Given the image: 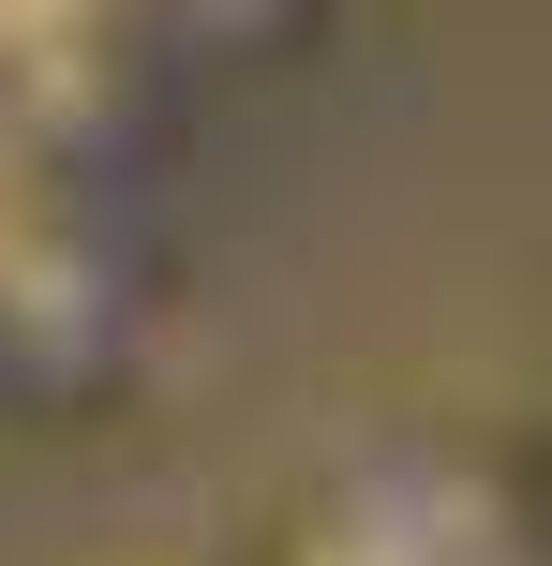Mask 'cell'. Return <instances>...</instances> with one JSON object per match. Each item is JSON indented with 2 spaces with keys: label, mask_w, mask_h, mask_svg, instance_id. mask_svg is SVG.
I'll return each instance as SVG.
<instances>
[{
  "label": "cell",
  "mask_w": 552,
  "mask_h": 566,
  "mask_svg": "<svg viewBox=\"0 0 552 566\" xmlns=\"http://www.w3.org/2000/svg\"><path fill=\"white\" fill-rule=\"evenodd\" d=\"M0 239H15V149H0Z\"/></svg>",
  "instance_id": "cell-2"
},
{
  "label": "cell",
  "mask_w": 552,
  "mask_h": 566,
  "mask_svg": "<svg viewBox=\"0 0 552 566\" xmlns=\"http://www.w3.org/2000/svg\"><path fill=\"white\" fill-rule=\"evenodd\" d=\"M90 0H0V45H45V30H75Z\"/></svg>",
  "instance_id": "cell-1"
}]
</instances>
